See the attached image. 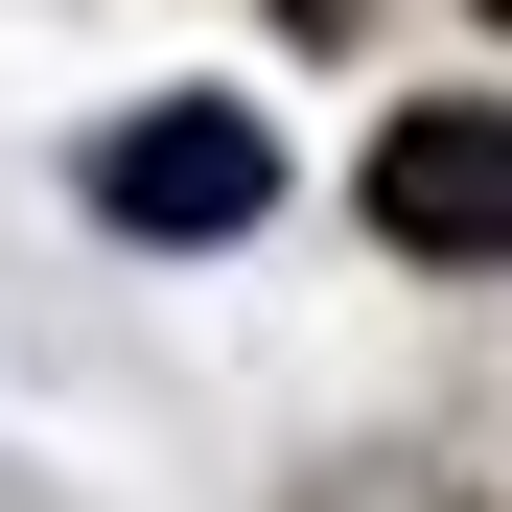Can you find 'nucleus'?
<instances>
[{
	"instance_id": "nucleus-3",
	"label": "nucleus",
	"mask_w": 512,
	"mask_h": 512,
	"mask_svg": "<svg viewBox=\"0 0 512 512\" xmlns=\"http://www.w3.org/2000/svg\"><path fill=\"white\" fill-rule=\"evenodd\" d=\"M489 24H512V0H489Z\"/></svg>"
},
{
	"instance_id": "nucleus-2",
	"label": "nucleus",
	"mask_w": 512,
	"mask_h": 512,
	"mask_svg": "<svg viewBox=\"0 0 512 512\" xmlns=\"http://www.w3.org/2000/svg\"><path fill=\"white\" fill-rule=\"evenodd\" d=\"M373 233H396V256H512V117H466V94L396 117V140H373Z\"/></svg>"
},
{
	"instance_id": "nucleus-1",
	"label": "nucleus",
	"mask_w": 512,
	"mask_h": 512,
	"mask_svg": "<svg viewBox=\"0 0 512 512\" xmlns=\"http://www.w3.org/2000/svg\"><path fill=\"white\" fill-rule=\"evenodd\" d=\"M94 210H117V233H256V210H280V140H256L233 94L117 117V140H94Z\"/></svg>"
}]
</instances>
